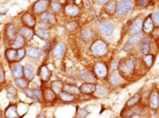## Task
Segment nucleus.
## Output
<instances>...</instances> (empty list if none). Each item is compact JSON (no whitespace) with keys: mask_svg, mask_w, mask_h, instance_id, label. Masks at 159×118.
<instances>
[{"mask_svg":"<svg viewBox=\"0 0 159 118\" xmlns=\"http://www.w3.org/2000/svg\"><path fill=\"white\" fill-rule=\"evenodd\" d=\"M136 61L132 58L122 59L119 61L117 70L123 78H128L133 76L135 72Z\"/></svg>","mask_w":159,"mask_h":118,"instance_id":"obj_1","label":"nucleus"},{"mask_svg":"<svg viewBox=\"0 0 159 118\" xmlns=\"http://www.w3.org/2000/svg\"><path fill=\"white\" fill-rule=\"evenodd\" d=\"M90 50L93 56L101 57L107 54L109 48H108L107 44L103 40H98L93 42V43L92 44Z\"/></svg>","mask_w":159,"mask_h":118,"instance_id":"obj_2","label":"nucleus"},{"mask_svg":"<svg viewBox=\"0 0 159 118\" xmlns=\"http://www.w3.org/2000/svg\"><path fill=\"white\" fill-rule=\"evenodd\" d=\"M50 8V0H38L32 5L31 13L34 15H40L48 12Z\"/></svg>","mask_w":159,"mask_h":118,"instance_id":"obj_3","label":"nucleus"},{"mask_svg":"<svg viewBox=\"0 0 159 118\" xmlns=\"http://www.w3.org/2000/svg\"><path fill=\"white\" fill-rule=\"evenodd\" d=\"M37 75L39 77L42 84H45V83L48 82L52 78V71L50 70L47 64H42L38 67V70L37 71Z\"/></svg>","mask_w":159,"mask_h":118,"instance_id":"obj_4","label":"nucleus"},{"mask_svg":"<svg viewBox=\"0 0 159 118\" xmlns=\"http://www.w3.org/2000/svg\"><path fill=\"white\" fill-rule=\"evenodd\" d=\"M23 92L26 97L29 98L34 102L38 103H43L42 91L40 88H30V87H28Z\"/></svg>","mask_w":159,"mask_h":118,"instance_id":"obj_5","label":"nucleus"},{"mask_svg":"<svg viewBox=\"0 0 159 118\" xmlns=\"http://www.w3.org/2000/svg\"><path fill=\"white\" fill-rule=\"evenodd\" d=\"M93 72H94L95 77H96V79L101 80H106L108 77V74H109L108 67L103 62L96 63L94 66Z\"/></svg>","mask_w":159,"mask_h":118,"instance_id":"obj_6","label":"nucleus"},{"mask_svg":"<svg viewBox=\"0 0 159 118\" xmlns=\"http://www.w3.org/2000/svg\"><path fill=\"white\" fill-rule=\"evenodd\" d=\"M42 91L43 102L46 103H53L57 100V95L54 92L50 86H42L40 87Z\"/></svg>","mask_w":159,"mask_h":118,"instance_id":"obj_7","label":"nucleus"},{"mask_svg":"<svg viewBox=\"0 0 159 118\" xmlns=\"http://www.w3.org/2000/svg\"><path fill=\"white\" fill-rule=\"evenodd\" d=\"M21 22L23 26H26L31 28H34L36 27L37 18L34 14L30 12H25L21 16Z\"/></svg>","mask_w":159,"mask_h":118,"instance_id":"obj_8","label":"nucleus"},{"mask_svg":"<svg viewBox=\"0 0 159 118\" xmlns=\"http://www.w3.org/2000/svg\"><path fill=\"white\" fill-rule=\"evenodd\" d=\"M4 34H5V40L11 44L18 34V30L16 27L15 24L11 23L6 24L5 26Z\"/></svg>","mask_w":159,"mask_h":118,"instance_id":"obj_9","label":"nucleus"},{"mask_svg":"<svg viewBox=\"0 0 159 118\" xmlns=\"http://www.w3.org/2000/svg\"><path fill=\"white\" fill-rule=\"evenodd\" d=\"M134 7V3L131 0H122L117 4V13L120 15L127 14Z\"/></svg>","mask_w":159,"mask_h":118,"instance_id":"obj_10","label":"nucleus"},{"mask_svg":"<svg viewBox=\"0 0 159 118\" xmlns=\"http://www.w3.org/2000/svg\"><path fill=\"white\" fill-rule=\"evenodd\" d=\"M148 106L152 110L156 111L159 107V93L158 89L154 88L149 94Z\"/></svg>","mask_w":159,"mask_h":118,"instance_id":"obj_11","label":"nucleus"},{"mask_svg":"<svg viewBox=\"0 0 159 118\" xmlns=\"http://www.w3.org/2000/svg\"><path fill=\"white\" fill-rule=\"evenodd\" d=\"M4 117L5 118H21L18 112L17 103H11L4 111Z\"/></svg>","mask_w":159,"mask_h":118,"instance_id":"obj_12","label":"nucleus"},{"mask_svg":"<svg viewBox=\"0 0 159 118\" xmlns=\"http://www.w3.org/2000/svg\"><path fill=\"white\" fill-rule=\"evenodd\" d=\"M98 29V32L102 34V35L110 36L112 33H113L115 27H114L113 24L110 23V22L104 21L99 24Z\"/></svg>","mask_w":159,"mask_h":118,"instance_id":"obj_13","label":"nucleus"},{"mask_svg":"<svg viewBox=\"0 0 159 118\" xmlns=\"http://www.w3.org/2000/svg\"><path fill=\"white\" fill-rule=\"evenodd\" d=\"M26 56H27L28 58H30V59L36 60V59H39L41 58V57L43 56L44 52L43 50H42V48L31 47V48L26 49Z\"/></svg>","mask_w":159,"mask_h":118,"instance_id":"obj_14","label":"nucleus"},{"mask_svg":"<svg viewBox=\"0 0 159 118\" xmlns=\"http://www.w3.org/2000/svg\"><path fill=\"white\" fill-rule=\"evenodd\" d=\"M18 33L20 34L25 39L26 42H30L33 39L34 34V28H31L26 26H22L20 27L19 30L18 31Z\"/></svg>","mask_w":159,"mask_h":118,"instance_id":"obj_15","label":"nucleus"},{"mask_svg":"<svg viewBox=\"0 0 159 118\" xmlns=\"http://www.w3.org/2000/svg\"><path fill=\"white\" fill-rule=\"evenodd\" d=\"M138 106H135L134 107H124L123 110L120 114V117L122 118H130L133 117L134 115L139 114V109L137 107ZM140 115V114H139Z\"/></svg>","mask_w":159,"mask_h":118,"instance_id":"obj_16","label":"nucleus"},{"mask_svg":"<svg viewBox=\"0 0 159 118\" xmlns=\"http://www.w3.org/2000/svg\"><path fill=\"white\" fill-rule=\"evenodd\" d=\"M11 64L13 65L11 68L12 76L14 80L24 77V66H22L21 63H13Z\"/></svg>","mask_w":159,"mask_h":118,"instance_id":"obj_17","label":"nucleus"},{"mask_svg":"<svg viewBox=\"0 0 159 118\" xmlns=\"http://www.w3.org/2000/svg\"><path fill=\"white\" fill-rule=\"evenodd\" d=\"M96 86L95 83L84 82L79 87L80 93L83 95H93L96 89Z\"/></svg>","mask_w":159,"mask_h":118,"instance_id":"obj_18","label":"nucleus"},{"mask_svg":"<svg viewBox=\"0 0 159 118\" xmlns=\"http://www.w3.org/2000/svg\"><path fill=\"white\" fill-rule=\"evenodd\" d=\"M109 82L112 86H119L122 83H123V78L119 74V72L112 71L109 76Z\"/></svg>","mask_w":159,"mask_h":118,"instance_id":"obj_19","label":"nucleus"},{"mask_svg":"<svg viewBox=\"0 0 159 118\" xmlns=\"http://www.w3.org/2000/svg\"><path fill=\"white\" fill-rule=\"evenodd\" d=\"M24 77H25L30 82L34 79L35 72H34V67L32 64H26L24 66Z\"/></svg>","mask_w":159,"mask_h":118,"instance_id":"obj_20","label":"nucleus"},{"mask_svg":"<svg viewBox=\"0 0 159 118\" xmlns=\"http://www.w3.org/2000/svg\"><path fill=\"white\" fill-rule=\"evenodd\" d=\"M79 78L84 82L87 83H95L97 80L95 75H93L91 72H89V71L86 70H81L79 72Z\"/></svg>","mask_w":159,"mask_h":118,"instance_id":"obj_21","label":"nucleus"},{"mask_svg":"<svg viewBox=\"0 0 159 118\" xmlns=\"http://www.w3.org/2000/svg\"><path fill=\"white\" fill-rule=\"evenodd\" d=\"M64 13L67 16L75 17L79 14V7L75 4H68L64 8Z\"/></svg>","mask_w":159,"mask_h":118,"instance_id":"obj_22","label":"nucleus"},{"mask_svg":"<svg viewBox=\"0 0 159 118\" xmlns=\"http://www.w3.org/2000/svg\"><path fill=\"white\" fill-rule=\"evenodd\" d=\"M16 56H17V50L11 47L7 48L5 51V57L6 61L10 64L16 63Z\"/></svg>","mask_w":159,"mask_h":118,"instance_id":"obj_23","label":"nucleus"},{"mask_svg":"<svg viewBox=\"0 0 159 118\" xmlns=\"http://www.w3.org/2000/svg\"><path fill=\"white\" fill-rule=\"evenodd\" d=\"M65 53V45L64 43L60 42V43L57 44L52 49V55L55 58L60 59L64 56Z\"/></svg>","mask_w":159,"mask_h":118,"instance_id":"obj_24","label":"nucleus"},{"mask_svg":"<svg viewBox=\"0 0 159 118\" xmlns=\"http://www.w3.org/2000/svg\"><path fill=\"white\" fill-rule=\"evenodd\" d=\"M6 95L10 101H14L18 97L17 88L12 84H8L5 87Z\"/></svg>","mask_w":159,"mask_h":118,"instance_id":"obj_25","label":"nucleus"},{"mask_svg":"<svg viewBox=\"0 0 159 118\" xmlns=\"http://www.w3.org/2000/svg\"><path fill=\"white\" fill-rule=\"evenodd\" d=\"M117 1L116 0H109L105 3L103 10L104 12L108 15H113L116 13L117 10Z\"/></svg>","mask_w":159,"mask_h":118,"instance_id":"obj_26","label":"nucleus"},{"mask_svg":"<svg viewBox=\"0 0 159 118\" xmlns=\"http://www.w3.org/2000/svg\"><path fill=\"white\" fill-rule=\"evenodd\" d=\"M40 21H46L50 24V25L54 26L57 23V20L56 16H55V14L53 13H49V12H46V13L41 14V15H39Z\"/></svg>","mask_w":159,"mask_h":118,"instance_id":"obj_27","label":"nucleus"},{"mask_svg":"<svg viewBox=\"0 0 159 118\" xmlns=\"http://www.w3.org/2000/svg\"><path fill=\"white\" fill-rule=\"evenodd\" d=\"M26 41L25 40V39H24L21 34L18 33L17 36H16V37L15 38V40L11 42V47L14 49L18 50V49L24 48L26 45Z\"/></svg>","mask_w":159,"mask_h":118,"instance_id":"obj_28","label":"nucleus"},{"mask_svg":"<svg viewBox=\"0 0 159 118\" xmlns=\"http://www.w3.org/2000/svg\"><path fill=\"white\" fill-rule=\"evenodd\" d=\"M57 98L59 100H60L63 103H72L76 100V95L70 94V93L65 92V91H61V92L57 94Z\"/></svg>","mask_w":159,"mask_h":118,"instance_id":"obj_29","label":"nucleus"},{"mask_svg":"<svg viewBox=\"0 0 159 118\" xmlns=\"http://www.w3.org/2000/svg\"><path fill=\"white\" fill-rule=\"evenodd\" d=\"M142 25H143V20L141 18H136L130 27V32L132 34H139L142 31Z\"/></svg>","mask_w":159,"mask_h":118,"instance_id":"obj_30","label":"nucleus"},{"mask_svg":"<svg viewBox=\"0 0 159 118\" xmlns=\"http://www.w3.org/2000/svg\"><path fill=\"white\" fill-rule=\"evenodd\" d=\"M155 26L152 23L150 15L147 17L144 21H143V25H142V31L146 34H151L154 31Z\"/></svg>","mask_w":159,"mask_h":118,"instance_id":"obj_31","label":"nucleus"},{"mask_svg":"<svg viewBox=\"0 0 159 118\" xmlns=\"http://www.w3.org/2000/svg\"><path fill=\"white\" fill-rule=\"evenodd\" d=\"M81 37L85 42L88 43V42L93 41V37H94V32L91 28H85L81 30Z\"/></svg>","mask_w":159,"mask_h":118,"instance_id":"obj_32","label":"nucleus"},{"mask_svg":"<svg viewBox=\"0 0 159 118\" xmlns=\"http://www.w3.org/2000/svg\"><path fill=\"white\" fill-rule=\"evenodd\" d=\"M142 101V95L139 93H136L131 96L125 103V107H134L137 106Z\"/></svg>","mask_w":159,"mask_h":118,"instance_id":"obj_33","label":"nucleus"},{"mask_svg":"<svg viewBox=\"0 0 159 118\" xmlns=\"http://www.w3.org/2000/svg\"><path fill=\"white\" fill-rule=\"evenodd\" d=\"M62 91L74 95H79V94H81L80 91H79V87L73 84H68V83L64 84L63 85Z\"/></svg>","mask_w":159,"mask_h":118,"instance_id":"obj_34","label":"nucleus"},{"mask_svg":"<svg viewBox=\"0 0 159 118\" xmlns=\"http://www.w3.org/2000/svg\"><path fill=\"white\" fill-rule=\"evenodd\" d=\"M14 83H15V85L18 89L24 91V90H26V88L29 87L30 82L26 80L25 77H22L21 78L15 79V80H14Z\"/></svg>","mask_w":159,"mask_h":118,"instance_id":"obj_35","label":"nucleus"},{"mask_svg":"<svg viewBox=\"0 0 159 118\" xmlns=\"http://www.w3.org/2000/svg\"><path fill=\"white\" fill-rule=\"evenodd\" d=\"M63 85H64V83H63L62 81L60 80H56L52 81V82H51L50 87L54 91V92L57 95L61 92V91H62Z\"/></svg>","mask_w":159,"mask_h":118,"instance_id":"obj_36","label":"nucleus"},{"mask_svg":"<svg viewBox=\"0 0 159 118\" xmlns=\"http://www.w3.org/2000/svg\"><path fill=\"white\" fill-rule=\"evenodd\" d=\"M155 61V56L153 54H148L143 56L142 58V62L144 66L148 69H150L153 66Z\"/></svg>","mask_w":159,"mask_h":118,"instance_id":"obj_37","label":"nucleus"},{"mask_svg":"<svg viewBox=\"0 0 159 118\" xmlns=\"http://www.w3.org/2000/svg\"><path fill=\"white\" fill-rule=\"evenodd\" d=\"M34 34L39 37L40 40H44V41H48L51 39V34L49 31H46V30H41L38 29L34 31Z\"/></svg>","mask_w":159,"mask_h":118,"instance_id":"obj_38","label":"nucleus"},{"mask_svg":"<svg viewBox=\"0 0 159 118\" xmlns=\"http://www.w3.org/2000/svg\"><path fill=\"white\" fill-rule=\"evenodd\" d=\"M50 8L52 9L53 13H59L62 11V5L60 0H50Z\"/></svg>","mask_w":159,"mask_h":118,"instance_id":"obj_39","label":"nucleus"},{"mask_svg":"<svg viewBox=\"0 0 159 118\" xmlns=\"http://www.w3.org/2000/svg\"><path fill=\"white\" fill-rule=\"evenodd\" d=\"M93 95L97 98H103L107 95V90L101 85H98Z\"/></svg>","mask_w":159,"mask_h":118,"instance_id":"obj_40","label":"nucleus"},{"mask_svg":"<svg viewBox=\"0 0 159 118\" xmlns=\"http://www.w3.org/2000/svg\"><path fill=\"white\" fill-rule=\"evenodd\" d=\"M64 27L67 32H73L76 31L78 28V23L76 21H68L65 23Z\"/></svg>","mask_w":159,"mask_h":118,"instance_id":"obj_41","label":"nucleus"},{"mask_svg":"<svg viewBox=\"0 0 159 118\" xmlns=\"http://www.w3.org/2000/svg\"><path fill=\"white\" fill-rule=\"evenodd\" d=\"M143 38H144L143 34H140V33L136 34H134V35L130 36V37L129 38V40H128V43L131 44V45H134V44H137L138 42H141Z\"/></svg>","mask_w":159,"mask_h":118,"instance_id":"obj_42","label":"nucleus"},{"mask_svg":"<svg viewBox=\"0 0 159 118\" xmlns=\"http://www.w3.org/2000/svg\"><path fill=\"white\" fill-rule=\"evenodd\" d=\"M36 27H37V28H38V29L46 30V31H48V30H50L51 28H52V26L50 25V24L47 23V22L40 21L37 22Z\"/></svg>","mask_w":159,"mask_h":118,"instance_id":"obj_43","label":"nucleus"},{"mask_svg":"<svg viewBox=\"0 0 159 118\" xmlns=\"http://www.w3.org/2000/svg\"><path fill=\"white\" fill-rule=\"evenodd\" d=\"M26 56V48H22L17 50V56H16V63L21 62Z\"/></svg>","mask_w":159,"mask_h":118,"instance_id":"obj_44","label":"nucleus"},{"mask_svg":"<svg viewBox=\"0 0 159 118\" xmlns=\"http://www.w3.org/2000/svg\"><path fill=\"white\" fill-rule=\"evenodd\" d=\"M150 18H151L152 22L153 23L155 27L158 28L159 26V13L158 11L154 12L153 13L150 15Z\"/></svg>","mask_w":159,"mask_h":118,"instance_id":"obj_45","label":"nucleus"},{"mask_svg":"<svg viewBox=\"0 0 159 118\" xmlns=\"http://www.w3.org/2000/svg\"><path fill=\"white\" fill-rule=\"evenodd\" d=\"M6 83V74L2 64H0V85H3Z\"/></svg>","mask_w":159,"mask_h":118,"instance_id":"obj_46","label":"nucleus"},{"mask_svg":"<svg viewBox=\"0 0 159 118\" xmlns=\"http://www.w3.org/2000/svg\"><path fill=\"white\" fill-rule=\"evenodd\" d=\"M150 49H151V46L149 44H142L141 48H140V52L143 56L148 55L150 53Z\"/></svg>","mask_w":159,"mask_h":118,"instance_id":"obj_47","label":"nucleus"},{"mask_svg":"<svg viewBox=\"0 0 159 118\" xmlns=\"http://www.w3.org/2000/svg\"><path fill=\"white\" fill-rule=\"evenodd\" d=\"M89 114V111H87L85 108H82L80 109L77 112L76 114V117L77 118H85Z\"/></svg>","mask_w":159,"mask_h":118,"instance_id":"obj_48","label":"nucleus"},{"mask_svg":"<svg viewBox=\"0 0 159 118\" xmlns=\"http://www.w3.org/2000/svg\"><path fill=\"white\" fill-rule=\"evenodd\" d=\"M52 41L51 40H48V41H46L43 45L42 47V50H43L44 53H48L52 50Z\"/></svg>","mask_w":159,"mask_h":118,"instance_id":"obj_49","label":"nucleus"},{"mask_svg":"<svg viewBox=\"0 0 159 118\" xmlns=\"http://www.w3.org/2000/svg\"><path fill=\"white\" fill-rule=\"evenodd\" d=\"M119 61L120 60H115V61L112 63L111 65V69L112 71H116L117 70L118 64H119Z\"/></svg>","mask_w":159,"mask_h":118,"instance_id":"obj_50","label":"nucleus"},{"mask_svg":"<svg viewBox=\"0 0 159 118\" xmlns=\"http://www.w3.org/2000/svg\"><path fill=\"white\" fill-rule=\"evenodd\" d=\"M138 2L142 7H146L148 5V0H138Z\"/></svg>","mask_w":159,"mask_h":118,"instance_id":"obj_51","label":"nucleus"},{"mask_svg":"<svg viewBox=\"0 0 159 118\" xmlns=\"http://www.w3.org/2000/svg\"><path fill=\"white\" fill-rule=\"evenodd\" d=\"M151 38L150 37V36H148V37H145L144 39H142V44H151Z\"/></svg>","mask_w":159,"mask_h":118,"instance_id":"obj_52","label":"nucleus"},{"mask_svg":"<svg viewBox=\"0 0 159 118\" xmlns=\"http://www.w3.org/2000/svg\"><path fill=\"white\" fill-rule=\"evenodd\" d=\"M35 118H47V117H46V114L45 112H40L37 115Z\"/></svg>","mask_w":159,"mask_h":118,"instance_id":"obj_53","label":"nucleus"},{"mask_svg":"<svg viewBox=\"0 0 159 118\" xmlns=\"http://www.w3.org/2000/svg\"><path fill=\"white\" fill-rule=\"evenodd\" d=\"M95 1L97 3L101 4V5H102V4H105L108 1V0H95Z\"/></svg>","mask_w":159,"mask_h":118,"instance_id":"obj_54","label":"nucleus"},{"mask_svg":"<svg viewBox=\"0 0 159 118\" xmlns=\"http://www.w3.org/2000/svg\"><path fill=\"white\" fill-rule=\"evenodd\" d=\"M130 118H140V115H139V114H137V115H134L133 117H130Z\"/></svg>","mask_w":159,"mask_h":118,"instance_id":"obj_55","label":"nucleus"},{"mask_svg":"<svg viewBox=\"0 0 159 118\" xmlns=\"http://www.w3.org/2000/svg\"><path fill=\"white\" fill-rule=\"evenodd\" d=\"M0 118H4L3 112H2V111L1 110V109H0Z\"/></svg>","mask_w":159,"mask_h":118,"instance_id":"obj_56","label":"nucleus"},{"mask_svg":"<svg viewBox=\"0 0 159 118\" xmlns=\"http://www.w3.org/2000/svg\"><path fill=\"white\" fill-rule=\"evenodd\" d=\"M2 90V85H0V92H1Z\"/></svg>","mask_w":159,"mask_h":118,"instance_id":"obj_57","label":"nucleus"},{"mask_svg":"<svg viewBox=\"0 0 159 118\" xmlns=\"http://www.w3.org/2000/svg\"><path fill=\"white\" fill-rule=\"evenodd\" d=\"M5 13H0V17H2V16H3L4 15H5Z\"/></svg>","mask_w":159,"mask_h":118,"instance_id":"obj_58","label":"nucleus"},{"mask_svg":"<svg viewBox=\"0 0 159 118\" xmlns=\"http://www.w3.org/2000/svg\"><path fill=\"white\" fill-rule=\"evenodd\" d=\"M47 118H54V117H47Z\"/></svg>","mask_w":159,"mask_h":118,"instance_id":"obj_59","label":"nucleus"},{"mask_svg":"<svg viewBox=\"0 0 159 118\" xmlns=\"http://www.w3.org/2000/svg\"><path fill=\"white\" fill-rule=\"evenodd\" d=\"M148 1H154V0H148Z\"/></svg>","mask_w":159,"mask_h":118,"instance_id":"obj_60","label":"nucleus"}]
</instances>
